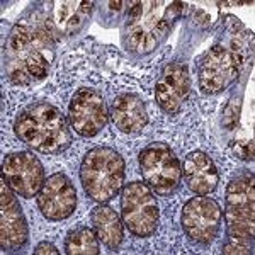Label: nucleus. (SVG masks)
Wrapping results in <instances>:
<instances>
[{"instance_id":"2eb2a0df","label":"nucleus","mask_w":255,"mask_h":255,"mask_svg":"<svg viewBox=\"0 0 255 255\" xmlns=\"http://www.w3.org/2000/svg\"><path fill=\"white\" fill-rule=\"evenodd\" d=\"M182 172L186 186L196 196H209L220 182L215 162L204 151H191L184 160Z\"/></svg>"},{"instance_id":"ddd939ff","label":"nucleus","mask_w":255,"mask_h":255,"mask_svg":"<svg viewBox=\"0 0 255 255\" xmlns=\"http://www.w3.org/2000/svg\"><path fill=\"white\" fill-rule=\"evenodd\" d=\"M36 199L41 215L48 221H61L75 211L77 189L67 175L53 174L44 180Z\"/></svg>"},{"instance_id":"9b49d317","label":"nucleus","mask_w":255,"mask_h":255,"mask_svg":"<svg viewBox=\"0 0 255 255\" xmlns=\"http://www.w3.org/2000/svg\"><path fill=\"white\" fill-rule=\"evenodd\" d=\"M70 123L77 134L92 138L108 125V109L101 92L90 87H82L73 94L68 106Z\"/></svg>"},{"instance_id":"0eeeda50","label":"nucleus","mask_w":255,"mask_h":255,"mask_svg":"<svg viewBox=\"0 0 255 255\" xmlns=\"http://www.w3.org/2000/svg\"><path fill=\"white\" fill-rule=\"evenodd\" d=\"M139 168L145 184L158 196H172L180 186L182 165L167 143L157 141L143 148Z\"/></svg>"},{"instance_id":"423d86ee","label":"nucleus","mask_w":255,"mask_h":255,"mask_svg":"<svg viewBox=\"0 0 255 255\" xmlns=\"http://www.w3.org/2000/svg\"><path fill=\"white\" fill-rule=\"evenodd\" d=\"M80 180L90 199L109 203L125 187V160L114 148H92L82 160Z\"/></svg>"},{"instance_id":"f3484780","label":"nucleus","mask_w":255,"mask_h":255,"mask_svg":"<svg viewBox=\"0 0 255 255\" xmlns=\"http://www.w3.org/2000/svg\"><path fill=\"white\" fill-rule=\"evenodd\" d=\"M53 5V20L61 36L79 34L94 10V2H60Z\"/></svg>"},{"instance_id":"f257e3e1","label":"nucleus","mask_w":255,"mask_h":255,"mask_svg":"<svg viewBox=\"0 0 255 255\" xmlns=\"http://www.w3.org/2000/svg\"><path fill=\"white\" fill-rule=\"evenodd\" d=\"M61 34L53 20V2L29 7L7 36L3 68L15 85H31L48 75Z\"/></svg>"},{"instance_id":"9d476101","label":"nucleus","mask_w":255,"mask_h":255,"mask_svg":"<svg viewBox=\"0 0 255 255\" xmlns=\"http://www.w3.org/2000/svg\"><path fill=\"white\" fill-rule=\"evenodd\" d=\"M14 191L7 184L5 177L0 180V247L7 254H17L29 240L27 221L22 208L17 203Z\"/></svg>"},{"instance_id":"7ed1b4c3","label":"nucleus","mask_w":255,"mask_h":255,"mask_svg":"<svg viewBox=\"0 0 255 255\" xmlns=\"http://www.w3.org/2000/svg\"><path fill=\"white\" fill-rule=\"evenodd\" d=\"M186 10L187 3L182 2H134L121 29V41L126 53L134 58L151 55L168 38Z\"/></svg>"},{"instance_id":"4468645a","label":"nucleus","mask_w":255,"mask_h":255,"mask_svg":"<svg viewBox=\"0 0 255 255\" xmlns=\"http://www.w3.org/2000/svg\"><path fill=\"white\" fill-rule=\"evenodd\" d=\"M191 80L189 70L180 61H172L165 65L155 84V99L160 109L167 114H177L186 101Z\"/></svg>"},{"instance_id":"39448f33","label":"nucleus","mask_w":255,"mask_h":255,"mask_svg":"<svg viewBox=\"0 0 255 255\" xmlns=\"http://www.w3.org/2000/svg\"><path fill=\"white\" fill-rule=\"evenodd\" d=\"M226 244L223 254H254L255 177L244 170L228 182L225 196Z\"/></svg>"},{"instance_id":"f8f14e48","label":"nucleus","mask_w":255,"mask_h":255,"mask_svg":"<svg viewBox=\"0 0 255 255\" xmlns=\"http://www.w3.org/2000/svg\"><path fill=\"white\" fill-rule=\"evenodd\" d=\"M2 175L12 191L24 199L38 196L44 184V168L36 155L29 151H14L5 155L2 162Z\"/></svg>"},{"instance_id":"20e7f679","label":"nucleus","mask_w":255,"mask_h":255,"mask_svg":"<svg viewBox=\"0 0 255 255\" xmlns=\"http://www.w3.org/2000/svg\"><path fill=\"white\" fill-rule=\"evenodd\" d=\"M14 133L43 155H60L72 145L68 121L58 108L44 101L32 102L20 111L14 121Z\"/></svg>"},{"instance_id":"dca6fc26","label":"nucleus","mask_w":255,"mask_h":255,"mask_svg":"<svg viewBox=\"0 0 255 255\" xmlns=\"http://www.w3.org/2000/svg\"><path fill=\"white\" fill-rule=\"evenodd\" d=\"M111 119L123 133H139L148 123L145 102L136 94H121L111 106Z\"/></svg>"},{"instance_id":"a211bd4d","label":"nucleus","mask_w":255,"mask_h":255,"mask_svg":"<svg viewBox=\"0 0 255 255\" xmlns=\"http://www.w3.org/2000/svg\"><path fill=\"white\" fill-rule=\"evenodd\" d=\"M90 221L99 240L109 250H118L125 240V228L118 213L106 204H99L90 213Z\"/></svg>"},{"instance_id":"aec40b11","label":"nucleus","mask_w":255,"mask_h":255,"mask_svg":"<svg viewBox=\"0 0 255 255\" xmlns=\"http://www.w3.org/2000/svg\"><path fill=\"white\" fill-rule=\"evenodd\" d=\"M34 254L36 255H43V254H51V255H58V249H56L53 244H49V242H41L38 244V247L34 249Z\"/></svg>"},{"instance_id":"6e6552de","label":"nucleus","mask_w":255,"mask_h":255,"mask_svg":"<svg viewBox=\"0 0 255 255\" xmlns=\"http://www.w3.org/2000/svg\"><path fill=\"white\" fill-rule=\"evenodd\" d=\"M121 218L134 237L146 238L155 233L160 209L155 192L145 182H129L123 187Z\"/></svg>"},{"instance_id":"f03ea898","label":"nucleus","mask_w":255,"mask_h":255,"mask_svg":"<svg viewBox=\"0 0 255 255\" xmlns=\"http://www.w3.org/2000/svg\"><path fill=\"white\" fill-rule=\"evenodd\" d=\"M249 55H252V34L237 17L228 15L216 43L201 56L197 65L203 94L216 96L235 84Z\"/></svg>"},{"instance_id":"6ab92c4d","label":"nucleus","mask_w":255,"mask_h":255,"mask_svg":"<svg viewBox=\"0 0 255 255\" xmlns=\"http://www.w3.org/2000/svg\"><path fill=\"white\" fill-rule=\"evenodd\" d=\"M65 252L68 255H97L101 250L94 228L79 225L70 230L65 237Z\"/></svg>"},{"instance_id":"1a4fd4ad","label":"nucleus","mask_w":255,"mask_h":255,"mask_svg":"<svg viewBox=\"0 0 255 255\" xmlns=\"http://www.w3.org/2000/svg\"><path fill=\"white\" fill-rule=\"evenodd\" d=\"M223 221L220 204L206 196L189 199L180 213V225L186 237L196 245H209L218 237Z\"/></svg>"}]
</instances>
